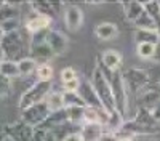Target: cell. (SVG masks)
I'll return each instance as SVG.
<instances>
[{
  "mask_svg": "<svg viewBox=\"0 0 160 141\" xmlns=\"http://www.w3.org/2000/svg\"><path fill=\"white\" fill-rule=\"evenodd\" d=\"M123 80H125V87L127 92H133V95L138 96L142 90H146L148 87H151L149 77L146 69L141 68H130L128 71L123 72Z\"/></svg>",
  "mask_w": 160,
  "mask_h": 141,
  "instance_id": "obj_4",
  "label": "cell"
},
{
  "mask_svg": "<svg viewBox=\"0 0 160 141\" xmlns=\"http://www.w3.org/2000/svg\"><path fill=\"white\" fill-rule=\"evenodd\" d=\"M62 98H64V106L66 108H85V101L82 99V96L78 95V92H62Z\"/></svg>",
  "mask_w": 160,
  "mask_h": 141,
  "instance_id": "obj_23",
  "label": "cell"
},
{
  "mask_svg": "<svg viewBox=\"0 0 160 141\" xmlns=\"http://www.w3.org/2000/svg\"><path fill=\"white\" fill-rule=\"evenodd\" d=\"M117 136H118V141H135V136H131V135L117 133Z\"/></svg>",
  "mask_w": 160,
  "mask_h": 141,
  "instance_id": "obj_35",
  "label": "cell"
},
{
  "mask_svg": "<svg viewBox=\"0 0 160 141\" xmlns=\"http://www.w3.org/2000/svg\"><path fill=\"white\" fill-rule=\"evenodd\" d=\"M62 141H83V138H82V135H80V132H72V133H69L68 136H66Z\"/></svg>",
  "mask_w": 160,
  "mask_h": 141,
  "instance_id": "obj_33",
  "label": "cell"
},
{
  "mask_svg": "<svg viewBox=\"0 0 160 141\" xmlns=\"http://www.w3.org/2000/svg\"><path fill=\"white\" fill-rule=\"evenodd\" d=\"M53 56V51L47 43V31L32 34V40H31V58L37 64H45L48 63Z\"/></svg>",
  "mask_w": 160,
  "mask_h": 141,
  "instance_id": "obj_5",
  "label": "cell"
},
{
  "mask_svg": "<svg viewBox=\"0 0 160 141\" xmlns=\"http://www.w3.org/2000/svg\"><path fill=\"white\" fill-rule=\"evenodd\" d=\"M3 61H5V53H3V50L0 48V64H2Z\"/></svg>",
  "mask_w": 160,
  "mask_h": 141,
  "instance_id": "obj_38",
  "label": "cell"
},
{
  "mask_svg": "<svg viewBox=\"0 0 160 141\" xmlns=\"http://www.w3.org/2000/svg\"><path fill=\"white\" fill-rule=\"evenodd\" d=\"M2 141H11V139H10V138H7V136H5V138H3V139H2Z\"/></svg>",
  "mask_w": 160,
  "mask_h": 141,
  "instance_id": "obj_41",
  "label": "cell"
},
{
  "mask_svg": "<svg viewBox=\"0 0 160 141\" xmlns=\"http://www.w3.org/2000/svg\"><path fill=\"white\" fill-rule=\"evenodd\" d=\"M91 85L95 88V92L98 93L104 111L111 114L115 111V103H114V95H112V88H111V82L108 79V74H106V69L102 66V63L99 59V56L96 58V64L93 68L91 72Z\"/></svg>",
  "mask_w": 160,
  "mask_h": 141,
  "instance_id": "obj_1",
  "label": "cell"
},
{
  "mask_svg": "<svg viewBox=\"0 0 160 141\" xmlns=\"http://www.w3.org/2000/svg\"><path fill=\"white\" fill-rule=\"evenodd\" d=\"M38 64L32 58H21L18 61V68H19V75H29L37 71Z\"/></svg>",
  "mask_w": 160,
  "mask_h": 141,
  "instance_id": "obj_26",
  "label": "cell"
},
{
  "mask_svg": "<svg viewBox=\"0 0 160 141\" xmlns=\"http://www.w3.org/2000/svg\"><path fill=\"white\" fill-rule=\"evenodd\" d=\"M47 43L51 48L53 55L61 56V55L66 53V50H68V47H69V38L66 37L61 31L48 29L47 31Z\"/></svg>",
  "mask_w": 160,
  "mask_h": 141,
  "instance_id": "obj_10",
  "label": "cell"
},
{
  "mask_svg": "<svg viewBox=\"0 0 160 141\" xmlns=\"http://www.w3.org/2000/svg\"><path fill=\"white\" fill-rule=\"evenodd\" d=\"M95 35L99 40H112L118 35V28L114 23H99L95 28Z\"/></svg>",
  "mask_w": 160,
  "mask_h": 141,
  "instance_id": "obj_18",
  "label": "cell"
},
{
  "mask_svg": "<svg viewBox=\"0 0 160 141\" xmlns=\"http://www.w3.org/2000/svg\"><path fill=\"white\" fill-rule=\"evenodd\" d=\"M50 114H51V111L47 106V103L43 101V103H38V104L22 111L21 112V120L26 122L28 125H31L32 128H37L48 119Z\"/></svg>",
  "mask_w": 160,
  "mask_h": 141,
  "instance_id": "obj_6",
  "label": "cell"
},
{
  "mask_svg": "<svg viewBox=\"0 0 160 141\" xmlns=\"http://www.w3.org/2000/svg\"><path fill=\"white\" fill-rule=\"evenodd\" d=\"M151 112H152V115H154V119H155L157 122H160V103H158V104H157Z\"/></svg>",
  "mask_w": 160,
  "mask_h": 141,
  "instance_id": "obj_36",
  "label": "cell"
},
{
  "mask_svg": "<svg viewBox=\"0 0 160 141\" xmlns=\"http://www.w3.org/2000/svg\"><path fill=\"white\" fill-rule=\"evenodd\" d=\"M87 108V106H85ZM85 108H66V114H68V120L74 123H83V109Z\"/></svg>",
  "mask_w": 160,
  "mask_h": 141,
  "instance_id": "obj_28",
  "label": "cell"
},
{
  "mask_svg": "<svg viewBox=\"0 0 160 141\" xmlns=\"http://www.w3.org/2000/svg\"><path fill=\"white\" fill-rule=\"evenodd\" d=\"M5 3H7V2H0V10H2V8L5 7Z\"/></svg>",
  "mask_w": 160,
  "mask_h": 141,
  "instance_id": "obj_40",
  "label": "cell"
},
{
  "mask_svg": "<svg viewBox=\"0 0 160 141\" xmlns=\"http://www.w3.org/2000/svg\"><path fill=\"white\" fill-rule=\"evenodd\" d=\"M155 59H157V63H160V40H158L157 50H155Z\"/></svg>",
  "mask_w": 160,
  "mask_h": 141,
  "instance_id": "obj_37",
  "label": "cell"
},
{
  "mask_svg": "<svg viewBox=\"0 0 160 141\" xmlns=\"http://www.w3.org/2000/svg\"><path fill=\"white\" fill-rule=\"evenodd\" d=\"M45 103H47V106L50 108L51 112H58V111L66 109V106H64V98H62V92H51V93L47 96Z\"/></svg>",
  "mask_w": 160,
  "mask_h": 141,
  "instance_id": "obj_21",
  "label": "cell"
},
{
  "mask_svg": "<svg viewBox=\"0 0 160 141\" xmlns=\"http://www.w3.org/2000/svg\"><path fill=\"white\" fill-rule=\"evenodd\" d=\"M155 43H138L136 45V53L141 59H154L155 58Z\"/></svg>",
  "mask_w": 160,
  "mask_h": 141,
  "instance_id": "obj_25",
  "label": "cell"
},
{
  "mask_svg": "<svg viewBox=\"0 0 160 141\" xmlns=\"http://www.w3.org/2000/svg\"><path fill=\"white\" fill-rule=\"evenodd\" d=\"M18 28H19V18L18 16L10 18V19H7V21H3L2 24H0V29H2L5 34L15 32V31H18Z\"/></svg>",
  "mask_w": 160,
  "mask_h": 141,
  "instance_id": "obj_29",
  "label": "cell"
},
{
  "mask_svg": "<svg viewBox=\"0 0 160 141\" xmlns=\"http://www.w3.org/2000/svg\"><path fill=\"white\" fill-rule=\"evenodd\" d=\"M0 74L7 79H16L19 77V68H18V63H15L13 59H5L2 64H0Z\"/></svg>",
  "mask_w": 160,
  "mask_h": 141,
  "instance_id": "obj_22",
  "label": "cell"
},
{
  "mask_svg": "<svg viewBox=\"0 0 160 141\" xmlns=\"http://www.w3.org/2000/svg\"><path fill=\"white\" fill-rule=\"evenodd\" d=\"M122 8H123V13L125 16L133 23L141 13L144 11V5L141 2H123L122 3Z\"/></svg>",
  "mask_w": 160,
  "mask_h": 141,
  "instance_id": "obj_20",
  "label": "cell"
},
{
  "mask_svg": "<svg viewBox=\"0 0 160 141\" xmlns=\"http://www.w3.org/2000/svg\"><path fill=\"white\" fill-rule=\"evenodd\" d=\"M146 72H148L151 85H154V83L160 85V63H155L154 66L148 68V69H146Z\"/></svg>",
  "mask_w": 160,
  "mask_h": 141,
  "instance_id": "obj_30",
  "label": "cell"
},
{
  "mask_svg": "<svg viewBox=\"0 0 160 141\" xmlns=\"http://www.w3.org/2000/svg\"><path fill=\"white\" fill-rule=\"evenodd\" d=\"M0 48L3 50L5 56H10V58L19 56L22 51V37H21L19 31L5 34L2 43H0Z\"/></svg>",
  "mask_w": 160,
  "mask_h": 141,
  "instance_id": "obj_9",
  "label": "cell"
},
{
  "mask_svg": "<svg viewBox=\"0 0 160 141\" xmlns=\"http://www.w3.org/2000/svg\"><path fill=\"white\" fill-rule=\"evenodd\" d=\"M35 74H37V79L40 82H51V79H53V68L50 66L48 63L38 64Z\"/></svg>",
  "mask_w": 160,
  "mask_h": 141,
  "instance_id": "obj_27",
  "label": "cell"
},
{
  "mask_svg": "<svg viewBox=\"0 0 160 141\" xmlns=\"http://www.w3.org/2000/svg\"><path fill=\"white\" fill-rule=\"evenodd\" d=\"M3 35H5V32L0 29V43H2V40H3Z\"/></svg>",
  "mask_w": 160,
  "mask_h": 141,
  "instance_id": "obj_39",
  "label": "cell"
},
{
  "mask_svg": "<svg viewBox=\"0 0 160 141\" xmlns=\"http://www.w3.org/2000/svg\"><path fill=\"white\" fill-rule=\"evenodd\" d=\"M99 59L102 63V66L111 71V72H115V71H120V66H122V55L118 53L117 50H106L99 55Z\"/></svg>",
  "mask_w": 160,
  "mask_h": 141,
  "instance_id": "obj_14",
  "label": "cell"
},
{
  "mask_svg": "<svg viewBox=\"0 0 160 141\" xmlns=\"http://www.w3.org/2000/svg\"><path fill=\"white\" fill-rule=\"evenodd\" d=\"M133 38H135L136 45L138 43H155L157 45L160 40V32L157 29H135Z\"/></svg>",
  "mask_w": 160,
  "mask_h": 141,
  "instance_id": "obj_17",
  "label": "cell"
},
{
  "mask_svg": "<svg viewBox=\"0 0 160 141\" xmlns=\"http://www.w3.org/2000/svg\"><path fill=\"white\" fill-rule=\"evenodd\" d=\"M51 18L48 16H43V15H34L32 18L28 19L26 23V29L31 34H38V32H43V31H48L50 24H51Z\"/></svg>",
  "mask_w": 160,
  "mask_h": 141,
  "instance_id": "obj_15",
  "label": "cell"
},
{
  "mask_svg": "<svg viewBox=\"0 0 160 141\" xmlns=\"http://www.w3.org/2000/svg\"><path fill=\"white\" fill-rule=\"evenodd\" d=\"M78 95L82 96V99L85 101V104L90 108H95L98 111H104L102 103L98 96V93L95 92V88L91 85L90 79H80V88H78ZM106 112V111H104Z\"/></svg>",
  "mask_w": 160,
  "mask_h": 141,
  "instance_id": "obj_8",
  "label": "cell"
},
{
  "mask_svg": "<svg viewBox=\"0 0 160 141\" xmlns=\"http://www.w3.org/2000/svg\"><path fill=\"white\" fill-rule=\"evenodd\" d=\"M106 74H108V79L111 82L112 95H114V103H115V111L120 115L127 117V111H128V92H127L125 80H123V72L122 71L111 72V71L106 69Z\"/></svg>",
  "mask_w": 160,
  "mask_h": 141,
  "instance_id": "obj_2",
  "label": "cell"
},
{
  "mask_svg": "<svg viewBox=\"0 0 160 141\" xmlns=\"http://www.w3.org/2000/svg\"><path fill=\"white\" fill-rule=\"evenodd\" d=\"M101 141H118V136L115 133H109V132H104Z\"/></svg>",
  "mask_w": 160,
  "mask_h": 141,
  "instance_id": "obj_34",
  "label": "cell"
},
{
  "mask_svg": "<svg viewBox=\"0 0 160 141\" xmlns=\"http://www.w3.org/2000/svg\"><path fill=\"white\" fill-rule=\"evenodd\" d=\"M80 135H82L83 141H101L104 135V127L99 123H82Z\"/></svg>",
  "mask_w": 160,
  "mask_h": 141,
  "instance_id": "obj_16",
  "label": "cell"
},
{
  "mask_svg": "<svg viewBox=\"0 0 160 141\" xmlns=\"http://www.w3.org/2000/svg\"><path fill=\"white\" fill-rule=\"evenodd\" d=\"M29 7L35 11V15H43L53 19V16H56V13L64 7L61 2H31Z\"/></svg>",
  "mask_w": 160,
  "mask_h": 141,
  "instance_id": "obj_13",
  "label": "cell"
},
{
  "mask_svg": "<svg viewBox=\"0 0 160 141\" xmlns=\"http://www.w3.org/2000/svg\"><path fill=\"white\" fill-rule=\"evenodd\" d=\"M64 24L69 31H78L83 24V11L77 5L64 7Z\"/></svg>",
  "mask_w": 160,
  "mask_h": 141,
  "instance_id": "obj_11",
  "label": "cell"
},
{
  "mask_svg": "<svg viewBox=\"0 0 160 141\" xmlns=\"http://www.w3.org/2000/svg\"><path fill=\"white\" fill-rule=\"evenodd\" d=\"M131 24L135 26V29H157V26H155L154 19L148 15V11H146V10H144Z\"/></svg>",
  "mask_w": 160,
  "mask_h": 141,
  "instance_id": "obj_24",
  "label": "cell"
},
{
  "mask_svg": "<svg viewBox=\"0 0 160 141\" xmlns=\"http://www.w3.org/2000/svg\"><path fill=\"white\" fill-rule=\"evenodd\" d=\"M158 87H160V85H158Z\"/></svg>",
  "mask_w": 160,
  "mask_h": 141,
  "instance_id": "obj_42",
  "label": "cell"
},
{
  "mask_svg": "<svg viewBox=\"0 0 160 141\" xmlns=\"http://www.w3.org/2000/svg\"><path fill=\"white\" fill-rule=\"evenodd\" d=\"M51 87H53L51 82H40L38 80L31 88L26 90V92L21 95L19 104H18L21 112L32 108V106H35V104H38V103H43L47 99V96L51 93Z\"/></svg>",
  "mask_w": 160,
  "mask_h": 141,
  "instance_id": "obj_3",
  "label": "cell"
},
{
  "mask_svg": "<svg viewBox=\"0 0 160 141\" xmlns=\"http://www.w3.org/2000/svg\"><path fill=\"white\" fill-rule=\"evenodd\" d=\"M34 130L31 125H28L22 120H18L15 123H10L5 127V136L10 138L11 141H32L34 138Z\"/></svg>",
  "mask_w": 160,
  "mask_h": 141,
  "instance_id": "obj_7",
  "label": "cell"
},
{
  "mask_svg": "<svg viewBox=\"0 0 160 141\" xmlns=\"http://www.w3.org/2000/svg\"><path fill=\"white\" fill-rule=\"evenodd\" d=\"M59 79H61V82L64 85V83H68V82H72V80L78 79V74H77V71L74 68H64L61 71V74H59Z\"/></svg>",
  "mask_w": 160,
  "mask_h": 141,
  "instance_id": "obj_31",
  "label": "cell"
},
{
  "mask_svg": "<svg viewBox=\"0 0 160 141\" xmlns=\"http://www.w3.org/2000/svg\"><path fill=\"white\" fill-rule=\"evenodd\" d=\"M135 120L136 123H139L141 127H146V128H151V130H157L158 128V122L154 119V115L149 109H142V108H138V112L135 115Z\"/></svg>",
  "mask_w": 160,
  "mask_h": 141,
  "instance_id": "obj_19",
  "label": "cell"
},
{
  "mask_svg": "<svg viewBox=\"0 0 160 141\" xmlns=\"http://www.w3.org/2000/svg\"><path fill=\"white\" fill-rule=\"evenodd\" d=\"M10 88H11V80H10V79H7V77H3L2 74H0V98L8 96Z\"/></svg>",
  "mask_w": 160,
  "mask_h": 141,
  "instance_id": "obj_32",
  "label": "cell"
},
{
  "mask_svg": "<svg viewBox=\"0 0 160 141\" xmlns=\"http://www.w3.org/2000/svg\"><path fill=\"white\" fill-rule=\"evenodd\" d=\"M136 98H138V108L152 111L160 103V90H155V88L148 87L146 90H142V92Z\"/></svg>",
  "mask_w": 160,
  "mask_h": 141,
  "instance_id": "obj_12",
  "label": "cell"
}]
</instances>
